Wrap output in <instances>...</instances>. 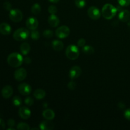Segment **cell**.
<instances>
[{
	"label": "cell",
	"mask_w": 130,
	"mask_h": 130,
	"mask_svg": "<svg viewBox=\"0 0 130 130\" xmlns=\"http://www.w3.org/2000/svg\"><path fill=\"white\" fill-rule=\"evenodd\" d=\"M116 8L110 3H107L102 9V15L105 19L110 20L116 16L117 13Z\"/></svg>",
	"instance_id": "1"
},
{
	"label": "cell",
	"mask_w": 130,
	"mask_h": 130,
	"mask_svg": "<svg viewBox=\"0 0 130 130\" xmlns=\"http://www.w3.org/2000/svg\"><path fill=\"white\" fill-rule=\"evenodd\" d=\"M7 62L11 67H18L21 66L23 62V57L20 53L13 52L8 55Z\"/></svg>",
	"instance_id": "2"
},
{
	"label": "cell",
	"mask_w": 130,
	"mask_h": 130,
	"mask_svg": "<svg viewBox=\"0 0 130 130\" xmlns=\"http://www.w3.org/2000/svg\"><path fill=\"white\" fill-rule=\"evenodd\" d=\"M66 55L69 59L75 60L79 56V50L76 46L71 44L68 46L66 48Z\"/></svg>",
	"instance_id": "3"
},
{
	"label": "cell",
	"mask_w": 130,
	"mask_h": 130,
	"mask_svg": "<svg viewBox=\"0 0 130 130\" xmlns=\"http://www.w3.org/2000/svg\"><path fill=\"white\" fill-rule=\"evenodd\" d=\"M29 36H30V32L27 29L25 28H19L17 30H15L13 36L16 41H21L27 39Z\"/></svg>",
	"instance_id": "4"
},
{
	"label": "cell",
	"mask_w": 130,
	"mask_h": 130,
	"mask_svg": "<svg viewBox=\"0 0 130 130\" xmlns=\"http://www.w3.org/2000/svg\"><path fill=\"white\" fill-rule=\"evenodd\" d=\"M9 17L11 21L14 22H19L22 20L23 14L20 10L13 9L11 10L9 13Z\"/></svg>",
	"instance_id": "5"
},
{
	"label": "cell",
	"mask_w": 130,
	"mask_h": 130,
	"mask_svg": "<svg viewBox=\"0 0 130 130\" xmlns=\"http://www.w3.org/2000/svg\"><path fill=\"white\" fill-rule=\"evenodd\" d=\"M70 29L66 25H62L57 28L55 31V35L57 38L60 39H63L66 38L69 35Z\"/></svg>",
	"instance_id": "6"
},
{
	"label": "cell",
	"mask_w": 130,
	"mask_h": 130,
	"mask_svg": "<svg viewBox=\"0 0 130 130\" xmlns=\"http://www.w3.org/2000/svg\"><path fill=\"white\" fill-rule=\"evenodd\" d=\"M18 90L19 92L20 93L21 95H24V96H27V95H30V93L32 91V88L29 84L24 83L20 84L18 86Z\"/></svg>",
	"instance_id": "7"
},
{
	"label": "cell",
	"mask_w": 130,
	"mask_h": 130,
	"mask_svg": "<svg viewBox=\"0 0 130 130\" xmlns=\"http://www.w3.org/2000/svg\"><path fill=\"white\" fill-rule=\"evenodd\" d=\"M88 15L93 20H98L101 16V13L96 6H91L88 10Z\"/></svg>",
	"instance_id": "8"
},
{
	"label": "cell",
	"mask_w": 130,
	"mask_h": 130,
	"mask_svg": "<svg viewBox=\"0 0 130 130\" xmlns=\"http://www.w3.org/2000/svg\"><path fill=\"white\" fill-rule=\"evenodd\" d=\"M81 74V69L79 66H75L71 67L69 72V76L71 79H74L79 77Z\"/></svg>",
	"instance_id": "9"
},
{
	"label": "cell",
	"mask_w": 130,
	"mask_h": 130,
	"mask_svg": "<svg viewBox=\"0 0 130 130\" xmlns=\"http://www.w3.org/2000/svg\"><path fill=\"white\" fill-rule=\"evenodd\" d=\"M15 79L18 81H22L27 77V71L24 68H19L15 71L14 73Z\"/></svg>",
	"instance_id": "10"
},
{
	"label": "cell",
	"mask_w": 130,
	"mask_h": 130,
	"mask_svg": "<svg viewBox=\"0 0 130 130\" xmlns=\"http://www.w3.org/2000/svg\"><path fill=\"white\" fill-rule=\"evenodd\" d=\"M39 23L38 20L34 17H29L26 20V26L30 30H36L38 28Z\"/></svg>",
	"instance_id": "11"
},
{
	"label": "cell",
	"mask_w": 130,
	"mask_h": 130,
	"mask_svg": "<svg viewBox=\"0 0 130 130\" xmlns=\"http://www.w3.org/2000/svg\"><path fill=\"white\" fill-rule=\"evenodd\" d=\"M19 115L24 119H28L31 116V112L26 107H21L19 110Z\"/></svg>",
	"instance_id": "12"
},
{
	"label": "cell",
	"mask_w": 130,
	"mask_h": 130,
	"mask_svg": "<svg viewBox=\"0 0 130 130\" xmlns=\"http://www.w3.org/2000/svg\"><path fill=\"white\" fill-rule=\"evenodd\" d=\"M13 90L12 87L11 86H5V87H3L1 90V95L3 98L5 99H8V98L11 97V95H13Z\"/></svg>",
	"instance_id": "13"
},
{
	"label": "cell",
	"mask_w": 130,
	"mask_h": 130,
	"mask_svg": "<svg viewBox=\"0 0 130 130\" xmlns=\"http://www.w3.org/2000/svg\"><path fill=\"white\" fill-rule=\"evenodd\" d=\"M11 28L8 24L3 22L0 24V33L3 35H8L11 33Z\"/></svg>",
	"instance_id": "14"
},
{
	"label": "cell",
	"mask_w": 130,
	"mask_h": 130,
	"mask_svg": "<svg viewBox=\"0 0 130 130\" xmlns=\"http://www.w3.org/2000/svg\"><path fill=\"white\" fill-rule=\"evenodd\" d=\"M54 128V124L50 120L46 119L41 122L39 124V128L42 130H52Z\"/></svg>",
	"instance_id": "15"
},
{
	"label": "cell",
	"mask_w": 130,
	"mask_h": 130,
	"mask_svg": "<svg viewBox=\"0 0 130 130\" xmlns=\"http://www.w3.org/2000/svg\"><path fill=\"white\" fill-rule=\"evenodd\" d=\"M48 23L49 25L52 27H56L60 24V19L55 15H51L48 17Z\"/></svg>",
	"instance_id": "16"
},
{
	"label": "cell",
	"mask_w": 130,
	"mask_h": 130,
	"mask_svg": "<svg viewBox=\"0 0 130 130\" xmlns=\"http://www.w3.org/2000/svg\"><path fill=\"white\" fill-rule=\"evenodd\" d=\"M119 19L122 22H128L130 20V11L128 10H121L119 13Z\"/></svg>",
	"instance_id": "17"
},
{
	"label": "cell",
	"mask_w": 130,
	"mask_h": 130,
	"mask_svg": "<svg viewBox=\"0 0 130 130\" xmlns=\"http://www.w3.org/2000/svg\"><path fill=\"white\" fill-rule=\"evenodd\" d=\"M52 47L55 51H61L63 50L64 45L63 42L60 40H53L52 41Z\"/></svg>",
	"instance_id": "18"
},
{
	"label": "cell",
	"mask_w": 130,
	"mask_h": 130,
	"mask_svg": "<svg viewBox=\"0 0 130 130\" xmlns=\"http://www.w3.org/2000/svg\"><path fill=\"white\" fill-rule=\"evenodd\" d=\"M55 112L52 109H45L43 112V116L48 120H52L55 118Z\"/></svg>",
	"instance_id": "19"
},
{
	"label": "cell",
	"mask_w": 130,
	"mask_h": 130,
	"mask_svg": "<svg viewBox=\"0 0 130 130\" xmlns=\"http://www.w3.org/2000/svg\"><path fill=\"white\" fill-rule=\"evenodd\" d=\"M34 96L37 100H41L46 96V92L42 89H37L34 92Z\"/></svg>",
	"instance_id": "20"
},
{
	"label": "cell",
	"mask_w": 130,
	"mask_h": 130,
	"mask_svg": "<svg viewBox=\"0 0 130 130\" xmlns=\"http://www.w3.org/2000/svg\"><path fill=\"white\" fill-rule=\"evenodd\" d=\"M20 50L23 55H26L30 52V46L27 43H23L20 46Z\"/></svg>",
	"instance_id": "21"
},
{
	"label": "cell",
	"mask_w": 130,
	"mask_h": 130,
	"mask_svg": "<svg viewBox=\"0 0 130 130\" xmlns=\"http://www.w3.org/2000/svg\"><path fill=\"white\" fill-rule=\"evenodd\" d=\"M83 52L86 55H92L95 52V49L91 46H85L83 47Z\"/></svg>",
	"instance_id": "22"
},
{
	"label": "cell",
	"mask_w": 130,
	"mask_h": 130,
	"mask_svg": "<svg viewBox=\"0 0 130 130\" xmlns=\"http://www.w3.org/2000/svg\"><path fill=\"white\" fill-rule=\"evenodd\" d=\"M41 11V6L38 3H35L32 5L31 8V11L34 15H38Z\"/></svg>",
	"instance_id": "23"
},
{
	"label": "cell",
	"mask_w": 130,
	"mask_h": 130,
	"mask_svg": "<svg viewBox=\"0 0 130 130\" xmlns=\"http://www.w3.org/2000/svg\"><path fill=\"white\" fill-rule=\"evenodd\" d=\"M17 129L19 130H29L30 129V126L27 123H20L17 126Z\"/></svg>",
	"instance_id": "24"
},
{
	"label": "cell",
	"mask_w": 130,
	"mask_h": 130,
	"mask_svg": "<svg viewBox=\"0 0 130 130\" xmlns=\"http://www.w3.org/2000/svg\"><path fill=\"white\" fill-rule=\"evenodd\" d=\"M12 103L15 106L19 107L22 105V99L18 96H15L13 98Z\"/></svg>",
	"instance_id": "25"
},
{
	"label": "cell",
	"mask_w": 130,
	"mask_h": 130,
	"mask_svg": "<svg viewBox=\"0 0 130 130\" xmlns=\"http://www.w3.org/2000/svg\"><path fill=\"white\" fill-rule=\"evenodd\" d=\"M74 3L79 8H83L86 6V0H74Z\"/></svg>",
	"instance_id": "26"
},
{
	"label": "cell",
	"mask_w": 130,
	"mask_h": 130,
	"mask_svg": "<svg viewBox=\"0 0 130 130\" xmlns=\"http://www.w3.org/2000/svg\"><path fill=\"white\" fill-rule=\"evenodd\" d=\"M30 37L33 40H38L40 37V34L36 30H33L30 33Z\"/></svg>",
	"instance_id": "27"
},
{
	"label": "cell",
	"mask_w": 130,
	"mask_h": 130,
	"mask_svg": "<svg viewBox=\"0 0 130 130\" xmlns=\"http://www.w3.org/2000/svg\"><path fill=\"white\" fill-rule=\"evenodd\" d=\"M48 12L51 14V15H55L57 12V8L55 5H50L48 7Z\"/></svg>",
	"instance_id": "28"
},
{
	"label": "cell",
	"mask_w": 130,
	"mask_h": 130,
	"mask_svg": "<svg viewBox=\"0 0 130 130\" xmlns=\"http://www.w3.org/2000/svg\"><path fill=\"white\" fill-rule=\"evenodd\" d=\"M24 102L26 104L27 106H32L34 104V100H33L32 98L30 97V96H28L24 100Z\"/></svg>",
	"instance_id": "29"
},
{
	"label": "cell",
	"mask_w": 130,
	"mask_h": 130,
	"mask_svg": "<svg viewBox=\"0 0 130 130\" xmlns=\"http://www.w3.org/2000/svg\"><path fill=\"white\" fill-rule=\"evenodd\" d=\"M118 1L121 6H128L130 5V0H118Z\"/></svg>",
	"instance_id": "30"
},
{
	"label": "cell",
	"mask_w": 130,
	"mask_h": 130,
	"mask_svg": "<svg viewBox=\"0 0 130 130\" xmlns=\"http://www.w3.org/2000/svg\"><path fill=\"white\" fill-rule=\"evenodd\" d=\"M43 36L46 38H51L53 37V32L50 30H45L43 32Z\"/></svg>",
	"instance_id": "31"
},
{
	"label": "cell",
	"mask_w": 130,
	"mask_h": 130,
	"mask_svg": "<svg viewBox=\"0 0 130 130\" xmlns=\"http://www.w3.org/2000/svg\"><path fill=\"white\" fill-rule=\"evenodd\" d=\"M3 6L4 8L6 10H7V11H10V10H11V7H12L11 3H10L9 1H5L3 3Z\"/></svg>",
	"instance_id": "32"
},
{
	"label": "cell",
	"mask_w": 130,
	"mask_h": 130,
	"mask_svg": "<svg viewBox=\"0 0 130 130\" xmlns=\"http://www.w3.org/2000/svg\"><path fill=\"white\" fill-rule=\"evenodd\" d=\"M67 86H68V88L70 90H74L75 88H76V83L74 81H70V82H69Z\"/></svg>",
	"instance_id": "33"
},
{
	"label": "cell",
	"mask_w": 130,
	"mask_h": 130,
	"mask_svg": "<svg viewBox=\"0 0 130 130\" xmlns=\"http://www.w3.org/2000/svg\"><path fill=\"white\" fill-rule=\"evenodd\" d=\"M85 44H86V40L84 38H81L77 41V46L79 47H83L85 46Z\"/></svg>",
	"instance_id": "34"
},
{
	"label": "cell",
	"mask_w": 130,
	"mask_h": 130,
	"mask_svg": "<svg viewBox=\"0 0 130 130\" xmlns=\"http://www.w3.org/2000/svg\"><path fill=\"white\" fill-rule=\"evenodd\" d=\"M7 123L9 127H13L15 125V121L13 119H9Z\"/></svg>",
	"instance_id": "35"
},
{
	"label": "cell",
	"mask_w": 130,
	"mask_h": 130,
	"mask_svg": "<svg viewBox=\"0 0 130 130\" xmlns=\"http://www.w3.org/2000/svg\"><path fill=\"white\" fill-rule=\"evenodd\" d=\"M124 116V117H125L126 119L130 121V109H127V110H125Z\"/></svg>",
	"instance_id": "36"
},
{
	"label": "cell",
	"mask_w": 130,
	"mask_h": 130,
	"mask_svg": "<svg viewBox=\"0 0 130 130\" xmlns=\"http://www.w3.org/2000/svg\"><path fill=\"white\" fill-rule=\"evenodd\" d=\"M5 129V123L2 119H0V130Z\"/></svg>",
	"instance_id": "37"
},
{
	"label": "cell",
	"mask_w": 130,
	"mask_h": 130,
	"mask_svg": "<svg viewBox=\"0 0 130 130\" xmlns=\"http://www.w3.org/2000/svg\"><path fill=\"white\" fill-rule=\"evenodd\" d=\"M24 62H25V63H26V64H29V63H30V62H31V60H30V58H29V57H26V58H25V59H24Z\"/></svg>",
	"instance_id": "38"
},
{
	"label": "cell",
	"mask_w": 130,
	"mask_h": 130,
	"mask_svg": "<svg viewBox=\"0 0 130 130\" xmlns=\"http://www.w3.org/2000/svg\"><path fill=\"white\" fill-rule=\"evenodd\" d=\"M118 107H119L120 109H124V107H125V105H124V104H123V102H119V104H118Z\"/></svg>",
	"instance_id": "39"
},
{
	"label": "cell",
	"mask_w": 130,
	"mask_h": 130,
	"mask_svg": "<svg viewBox=\"0 0 130 130\" xmlns=\"http://www.w3.org/2000/svg\"><path fill=\"white\" fill-rule=\"evenodd\" d=\"M50 2H52L53 3H57L60 1V0H49Z\"/></svg>",
	"instance_id": "40"
},
{
	"label": "cell",
	"mask_w": 130,
	"mask_h": 130,
	"mask_svg": "<svg viewBox=\"0 0 130 130\" xmlns=\"http://www.w3.org/2000/svg\"><path fill=\"white\" fill-rule=\"evenodd\" d=\"M8 130H15V129L13 127H10L9 128H8Z\"/></svg>",
	"instance_id": "41"
},
{
	"label": "cell",
	"mask_w": 130,
	"mask_h": 130,
	"mask_svg": "<svg viewBox=\"0 0 130 130\" xmlns=\"http://www.w3.org/2000/svg\"><path fill=\"white\" fill-rule=\"evenodd\" d=\"M32 129H39V128H32Z\"/></svg>",
	"instance_id": "42"
}]
</instances>
